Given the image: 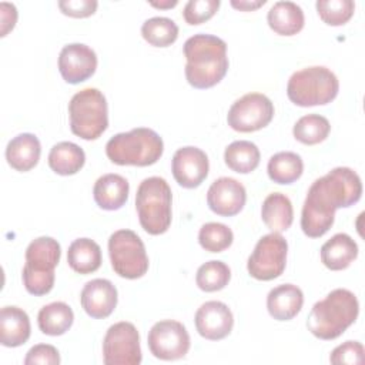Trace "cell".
<instances>
[{
  "label": "cell",
  "mask_w": 365,
  "mask_h": 365,
  "mask_svg": "<svg viewBox=\"0 0 365 365\" xmlns=\"http://www.w3.org/2000/svg\"><path fill=\"white\" fill-rule=\"evenodd\" d=\"M141 36L154 47H168L178 37V26L168 17H151L143 23Z\"/></svg>",
  "instance_id": "obj_32"
},
{
  "label": "cell",
  "mask_w": 365,
  "mask_h": 365,
  "mask_svg": "<svg viewBox=\"0 0 365 365\" xmlns=\"http://www.w3.org/2000/svg\"><path fill=\"white\" fill-rule=\"evenodd\" d=\"M71 133L83 140H97L108 127V106L98 88L77 91L68 103Z\"/></svg>",
  "instance_id": "obj_8"
},
{
  "label": "cell",
  "mask_w": 365,
  "mask_h": 365,
  "mask_svg": "<svg viewBox=\"0 0 365 365\" xmlns=\"http://www.w3.org/2000/svg\"><path fill=\"white\" fill-rule=\"evenodd\" d=\"M41 144L31 133H21L13 137L6 147V160L11 168L20 173L30 171L40 160Z\"/></svg>",
  "instance_id": "obj_21"
},
{
  "label": "cell",
  "mask_w": 365,
  "mask_h": 365,
  "mask_svg": "<svg viewBox=\"0 0 365 365\" xmlns=\"http://www.w3.org/2000/svg\"><path fill=\"white\" fill-rule=\"evenodd\" d=\"M339 91L336 76L324 66H311L295 71L287 84L288 98L299 107L325 106Z\"/></svg>",
  "instance_id": "obj_7"
},
{
  "label": "cell",
  "mask_w": 365,
  "mask_h": 365,
  "mask_svg": "<svg viewBox=\"0 0 365 365\" xmlns=\"http://www.w3.org/2000/svg\"><path fill=\"white\" fill-rule=\"evenodd\" d=\"M98 3L96 0H61L58 1V9L63 14L83 19L96 13Z\"/></svg>",
  "instance_id": "obj_39"
},
{
  "label": "cell",
  "mask_w": 365,
  "mask_h": 365,
  "mask_svg": "<svg viewBox=\"0 0 365 365\" xmlns=\"http://www.w3.org/2000/svg\"><path fill=\"white\" fill-rule=\"evenodd\" d=\"M267 0H231V6L241 11H252L264 6Z\"/></svg>",
  "instance_id": "obj_41"
},
{
  "label": "cell",
  "mask_w": 365,
  "mask_h": 365,
  "mask_svg": "<svg viewBox=\"0 0 365 365\" xmlns=\"http://www.w3.org/2000/svg\"><path fill=\"white\" fill-rule=\"evenodd\" d=\"M329 362L334 365H361L364 364V345L359 341H346L332 349Z\"/></svg>",
  "instance_id": "obj_37"
},
{
  "label": "cell",
  "mask_w": 365,
  "mask_h": 365,
  "mask_svg": "<svg viewBox=\"0 0 365 365\" xmlns=\"http://www.w3.org/2000/svg\"><path fill=\"white\" fill-rule=\"evenodd\" d=\"M86 163L83 148L71 141H61L51 147L48 153V167L58 175L77 174Z\"/></svg>",
  "instance_id": "obj_27"
},
{
  "label": "cell",
  "mask_w": 365,
  "mask_h": 365,
  "mask_svg": "<svg viewBox=\"0 0 365 365\" xmlns=\"http://www.w3.org/2000/svg\"><path fill=\"white\" fill-rule=\"evenodd\" d=\"M304 171V161L299 154L292 151H281L274 154L267 165V173L271 181L277 184H292Z\"/></svg>",
  "instance_id": "obj_29"
},
{
  "label": "cell",
  "mask_w": 365,
  "mask_h": 365,
  "mask_svg": "<svg viewBox=\"0 0 365 365\" xmlns=\"http://www.w3.org/2000/svg\"><path fill=\"white\" fill-rule=\"evenodd\" d=\"M185 56V78L194 88H211L228 71L227 43L212 34L198 33L187 38L182 47Z\"/></svg>",
  "instance_id": "obj_2"
},
{
  "label": "cell",
  "mask_w": 365,
  "mask_h": 365,
  "mask_svg": "<svg viewBox=\"0 0 365 365\" xmlns=\"http://www.w3.org/2000/svg\"><path fill=\"white\" fill-rule=\"evenodd\" d=\"M31 334L30 318L19 307H3L0 311V342L3 346L16 348L26 344Z\"/></svg>",
  "instance_id": "obj_20"
},
{
  "label": "cell",
  "mask_w": 365,
  "mask_h": 365,
  "mask_svg": "<svg viewBox=\"0 0 365 365\" xmlns=\"http://www.w3.org/2000/svg\"><path fill=\"white\" fill-rule=\"evenodd\" d=\"M143 359L137 328L127 321L111 325L103 339L106 365H138Z\"/></svg>",
  "instance_id": "obj_12"
},
{
  "label": "cell",
  "mask_w": 365,
  "mask_h": 365,
  "mask_svg": "<svg viewBox=\"0 0 365 365\" xmlns=\"http://www.w3.org/2000/svg\"><path fill=\"white\" fill-rule=\"evenodd\" d=\"M358 314L359 302L355 294L345 288H336L314 304L307 328L314 336L331 341L342 335L356 321Z\"/></svg>",
  "instance_id": "obj_3"
},
{
  "label": "cell",
  "mask_w": 365,
  "mask_h": 365,
  "mask_svg": "<svg viewBox=\"0 0 365 365\" xmlns=\"http://www.w3.org/2000/svg\"><path fill=\"white\" fill-rule=\"evenodd\" d=\"M178 4L177 0H165V1H150V6L157 9H171Z\"/></svg>",
  "instance_id": "obj_42"
},
{
  "label": "cell",
  "mask_w": 365,
  "mask_h": 365,
  "mask_svg": "<svg viewBox=\"0 0 365 365\" xmlns=\"http://www.w3.org/2000/svg\"><path fill=\"white\" fill-rule=\"evenodd\" d=\"M60 354L56 346L48 344H37L31 346L24 358V365H58Z\"/></svg>",
  "instance_id": "obj_38"
},
{
  "label": "cell",
  "mask_w": 365,
  "mask_h": 365,
  "mask_svg": "<svg viewBox=\"0 0 365 365\" xmlns=\"http://www.w3.org/2000/svg\"><path fill=\"white\" fill-rule=\"evenodd\" d=\"M315 7L324 23L328 26H342L354 16L355 3L352 0H318Z\"/></svg>",
  "instance_id": "obj_35"
},
{
  "label": "cell",
  "mask_w": 365,
  "mask_h": 365,
  "mask_svg": "<svg viewBox=\"0 0 365 365\" xmlns=\"http://www.w3.org/2000/svg\"><path fill=\"white\" fill-rule=\"evenodd\" d=\"M195 328L198 334L210 341H220L230 335L234 327V317L227 304L207 301L195 312Z\"/></svg>",
  "instance_id": "obj_17"
},
{
  "label": "cell",
  "mask_w": 365,
  "mask_h": 365,
  "mask_svg": "<svg viewBox=\"0 0 365 365\" xmlns=\"http://www.w3.org/2000/svg\"><path fill=\"white\" fill-rule=\"evenodd\" d=\"M74 321V312L66 302L56 301L44 305L37 315V324L43 334L58 336L66 334Z\"/></svg>",
  "instance_id": "obj_28"
},
{
  "label": "cell",
  "mask_w": 365,
  "mask_h": 365,
  "mask_svg": "<svg viewBox=\"0 0 365 365\" xmlns=\"http://www.w3.org/2000/svg\"><path fill=\"white\" fill-rule=\"evenodd\" d=\"M331 131L329 121L319 114L302 115L292 128V134L297 141L305 145H315L322 143Z\"/></svg>",
  "instance_id": "obj_31"
},
{
  "label": "cell",
  "mask_w": 365,
  "mask_h": 365,
  "mask_svg": "<svg viewBox=\"0 0 365 365\" xmlns=\"http://www.w3.org/2000/svg\"><path fill=\"white\" fill-rule=\"evenodd\" d=\"M220 0H190L184 6V20L190 26L201 24L210 20L220 9Z\"/></svg>",
  "instance_id": "obj_36"
},
{
  "label": "cell",
  "mask_w": 365,
  "mask_h": 365,
  "mask_svg": "<svg viewBox=\"0 0 365 365\" xmlns=\"http://www.w3.org/2000/svg\"><path fill=\"white\" fill-rule=\"evenodd\" d=\"M16 21H17L16 6L11 3H6V1L0 3V26H1L0 36L1 37L7 36V33L14 29Z\"/></svg>",
  "instance_id": "obj_40"
},
{
  "label": "cell",
  "mask_w": 365,
  "mask_h": 365,
  "mask_svg": "<svg viewBox=\"0 0 365 365\" xmlns=\"http://www.w3.org/2000/svg\"><path fill=\"white\" fill-rule=\"evenodd\" d=\"M117 288L106 278H96L86 282L80 294L83 309L94 319L110 317L117 307Z\"/></svg>",
  "instance_id": "obj_18"
},
{
  "label": "cell",
  "mask_w": 365,
  "mask_h": 365,
  "mask_svg": "<svg viewBox=\"0 0 365 365\" xmlns=\"http://www.w3.org/2000/svg\"><path fill=\"white\" fill-rule=\"evenodd\" d=\"M304 305V294L294 284L274 287L267 295V309L277 321H289L297 317Z\"/></svg>",
  "instance_id": "obj_19"
},
{
  "label": "cell",
  "mask_w": 365,
  "mask_h": 365,
  "mask_svg": "<svg viewBox=\"0 0 365 365\" xmlns=\"http://www.w3.org/2000/svg\"><path fill=\"white\" fill-rule=\"evenodd\" d=\"M97 68L96 51L83 43L66 44L58 54V71L68 84L88 80Z\"/></svg>",
  "instance_id": "obj_14"
},
{
  "label": "cell",
  "mask_w": 365,
  "mask_h": 365,
  "mask_svg": "<svg viewBox=\"0 0 365 365\" xmlns=\"http://www.w3.org/2000/svg\"><path fill=\"white\" fill-rule=\"evenodd\" d=\"M358 257V245L345 232L332 235L321 247V261L331 271L346 269Z\"/></svg>",
  "instance_id": "obj_23"
},
{
  "label": "cell",
  "mask_w": 365,
  "mask_h": 365,
  "mask_svg": "<svg viewBox=\"0 0 365 365\" xmlns=\"http://www.w3.org/2000/svg\"><path fill=\"white\" fill-rule=\"evenodd\" d=\"M261 218L272 232L287 231L294 221L291 200L282 192H271L262 201Z\"/></svg>",
  "instance_id": "obj_25"
},
{
  "label": "cell",
  "mask_w": 365,
  "mask_h": 365,
  "mask_svg": "<svg viewBox=\"0 0 365 365\" xmlns=\"http://www.w3.org/2000/svg\"><path fill=\"white\" fill-rule=\"evenodd\" d=\"M361 195L362 182L352 168L336 167L317 178L302 205V232L309 238L322 237L334 225L335 211L354 205Z\"/></svg>",
  "instance_id": "obj_1"
},
{
  "label": "cell",
  "mask_w": 365,
  "mask_h": 365,
  "mask_svg": "<svg viewBox=\"0 0 365 365\" xmlns=\"http://www.w3.org/2000/svg\"><path fill=\"white\" fill-rule=\"evenodd\" d=\"M60 244L51 237H38L29 244L21 272L23 285L29 294L41 297L53 289L54 269L60 262Z\"/></svg>",
  "instance_id": "obj_5"
},
{
  "label": "cell",
  "mask_w": 365,
  "mask_h": 365,
  "mask_svg": "<svg viewBox=\"0 0 365 365\" xmlns=\"http://www.w3.org/2000/svg\"><path fill=\"white\" fill-rule=\"evenodd\" d=\"M110 262L117 275L137 279L148 271V257L144 242L131 230H118L108 238Z\"/></svg>",
  "instance_id": "obj_9"
},
{
  "label": "cell",
  "mask_w": 365,
  "mask_h": 365,
  "mask_svg": "<svg viewBox=\"0 0 365 365\" xmlns=\"http://www.w3.org/2000/svg\"><path fill=\"white\" fill-rule=\"evenodd\" d=\"M261 160L258 147L247 140L232 141L224 151V161L228 168L238 174H248L254 171Z\"/></svg>",
  "instance_id": "obj_30"
},
{
  "label": "cell",
  "mask_w": 365,
  "mask_h": 365,
  "mask_svg": "<svg viewBox=\"0 0 365 365\" xmlns=\"http://www.w3.org/2000/svg\"><path fill=\"white\" fill-rule=\"evenodd\" d=\"M234 234L221 222H207L200 228L198 242L208 252H222L231 247Z\"/></svg>",
  "instance_id": "obj_34"
},
{
  "label": "cell",
  "mask_w": 365,
  "mask_h": 365,
  "mask_svg": "<svg viewBox=\"0 0 365 365\" xmlns=\"http://www.w3.org/2000/svg\"><path fill=\"white\" fill-rule=\"evenodd\" d=\"M147 344L151 354L163 361H177L190 351V334L187 328L174 319L155 322L148 331Z\"/></svg>",
  "instance_id": "obj_13"
},
{
  "label": "cell",
  "mask_w": 365,
  "mask_h": 365,
  "mask_svg": "<svg viewBox=\"0 0 365 365\" xmlns=\"http://www.w3.org/2000/svg\"><path fill=\"white\" fill-rule=\"evenodd\" d=\"M245 187L235 178H217L207 191L208 208L221 217L237 215L245 205Z\"/></svg>",
  "instance_id": "obj_16"
},
{
  "label": "cell",
  "mask_w": 365,
  "mask_h": 365,
  "mask_svg": "<svg viewBox=\"0 0 365 365\" xmlns=\"http://www.w3.org/2000/svg\"><path fill=\"white\" fill-rule=\"evenodd\" d=\"M171 188L164 178H144L135 194V208L143 230L151 235L164 234L171 225Z\"/></svg>",
  "instance_id": "obj_6"
},
{
  "label": "cell",
  "mask_w": 365,
  "mask_h": 365,
  "mask_svg": "<svg viewBox=\"0 0 365 365\" xmlns=\"http://www.w3.org/2000/svg\"><path fill=\"white\" fill-rule=\"evenodd\" d=\"M274 117L272 101L261 93H248L232 103L228 110V125L240 133H254L267 127Z\"/></svg>",
  "instance_id": "obj_11"
},
{
  "label": "cell",
  "mask_w": 365,
  "mask_h": 365,
  "mask_svg": "<svg viewBox=\"0 0 365 365\" xmlns=\"http://www.w3.org/2000/svg\"><path fill=\"white\" fill-rule=\"evenodd\" d=\"M130 184L120 174H104L97 178L93 187L96 204L106 211L120 210L128 198Z\"/></svg>",
  "instance_id": "obj_22"
},
{
  "label": "cell",
  "mask_w": 365,
  "mask_h": 365,
  "mask_svg": "<svg viewBox=\"0 0 365 365\" xmlns=\"http://www.w3.org/2000/svg\"><path fill=\"white\" fill-rule=\"evenodd\" d=\"M163 151V138L154 130L147 127H137L127 133H118L106 144L108 160L117 165H153L161 158Z\"/></svg>",
  "instance_id": "obj_4"
},
{
  "label": "cell",
  "mask_w": 365,
  "mask_h": 365,
  "mask_svg": "<svg viewBox=\"0 0 365 365\" xmlns=\"http://www.w3.org/2000/svg\"><path fill=\"white\" fill-rule=\"evenodd\" d=\"M267 21L271 30L279 36H294L304 27L302 9L294 1H277L268 10Z\"/></svg>",
  "instance_id": "obj_24"
},
{
  "label": "cell",
  "mask_w": 365,
  "mask_h": 365,
  "mask_svg": "<svg viewBox=\"0 0 365 365\" xmlns=\"http://www.w3.org/2000/svg\"><path fill=\"white\" fill-rule=\"evenodd\" d=\"M67 262L78 274L96 272L101 265V248L90 238H77L68 247Z\"/></svg>",
  "instance_id": "obj_26"
},
{
  "label": "cell",
  "mask_w": 365,
  "mask_h": 365,
  "mask_svg": "<svg viewBox=\"0 0 365 365\" xmlns=\"http://www.w3.org/2000/svg\"><path fill=\"white\" fill-rule=\"evenodd\" d=\"M210 161L207 154L192 145L178 148L171 161V171L182 188H197L207 178Z\"/></svg>",
  "instance_id": "obj_15"
},
{
  "label": "cell",
  "mask_w": 365,
  "mask_h": 365,
  "mask_svg": "<svg viewBox=\"0 0 365 365\" xmlns=\"http://www.w3.org/2000/svg\"><path fill=\"white\" fill-rule=\"evenodd\" d=\"M288 242L279 232H269L258 240L248 257V274L258 281L278 278L287 265Z\"/></svg>",
  "instance_id": "obj_10"
},
{
  "label": "cell",
  "mask_w": 365,
  "mask_h": 365,
  "mask_svg": "<svg viewBox=\"0 0 365 365\" xmlns=\"http://www.w3.org/2000/svg\"><path fill=\"white\" fill-rule=\"evenodd\" d=\"M230 279H231L230 267L225 262L217 261V259H211L202 264L197 269V275H195L197 287L205 292L221 291L228 285Z\"/></svg>",
  "instance_id": "obj_33"
}]
</instances>
